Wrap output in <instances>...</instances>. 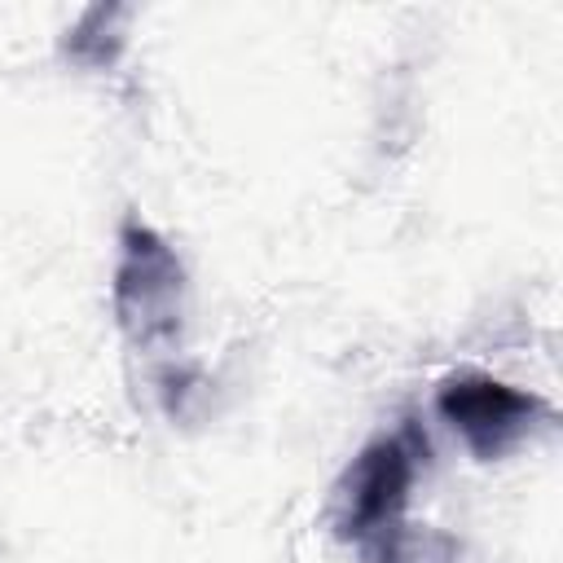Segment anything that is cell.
Segmentation results:
<instances>
[{
  "mask_svg": "<svg viewBox=\"0 0 563 563\" xmlns=\"http://www.w3.org/2000/svg\"><path fill=\"white\" fill-rule=\"evenodd\" d=\"M114 317L132 347L163 352L185 325V268L158 229L128 220L114 260Z\"/></svg>",
  "mask_w": 563,
  "mask_h": 563,
  "instance_id": "6da1fadb",
  "label": "cell"
},
{
  "mask_svg": "<svg viewBox=\"0 0 563 563\" xmlns=\"http://www.w3.org/2000/svg\"><path fill=\"white\" fill-rule=\"evenodd\" d=\"M418 479V449L409 444V435H378L374 444H365L347 471L334 484L330 497V523L343 541H374L383 532H391L409 506Z\"/></svg>",
  "mask_w": 563,
  "mask_h": 563,
  "instance_id": "7a4b0ae2",
  "label": "cell"
},
{
  "mask_svg": "<svg viewBox=\"0 0 563 563\" xmlns=\"http://www.w3.org/2000/svg\"><path fill=\"white\" fill-rule=\"evenodd\" d=\"M435 413L453 427V435H462V444L475 457H501L528 440V431L541 418V400L493 374L466 369L449 374L435 387Z\"/></svg>",
  "mask_w": 563,
  "mask_h": 563,
  "instance_id": "3957f363",
  "label": "cell"
}]
</instances>
